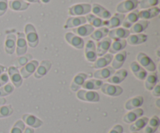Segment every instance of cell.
<instances>
[{
    "label": "cell",
    "mask_w": 160,
    "mask_h": 133,
    "mask_svg": "<svg viewBox=\"0 0 160 133\" xmlns=\"http://www.w3.org/2000/svg\"><path fill=\"white\" fill-rule=\"evenodd\" d=\"M115 72V69H112V67H106V68L100 69L95 71L93 76L95 79H100V80H102V79H107Z\"/></svg>",
    "instance_id": "obj_31"
},
{
    "label": "cell",
    "mask_w": 160,
    "mask_h": 133,
    "mask_svg": "<svg viewBox=\"0 0 160 133\" xmlns=\"http://www.w3.org/2000/svg\"><path fill=\"white\" fill-rule=\"evenodd\" d=\"M102 85L103 82L100 79H92L85 80V82L84 83L81 87H83L86 90H98L101 89Z\"/></svg>",
    "instance_id": "obj_35"
},
{
    "label": "cell",
    "mask_w": 160,
    "mask_h": 133,
    "mask_svg": "<svg viewBox=\"0 0 160 133\" xmlns=\"http://www.w3.org/2000/svg\"><path fill=\"white\" fill-rule=\"evenodd\" d=\"M33 56L31 55L28 54L26 55H22L20 56L18 59H17V60L14 62V67L16 68H22L23 66H24L28 62H29L30 61L32 60Z\"/></svg>",
    "instance_id": "obj_41"
},
{
    "label": "cell",
    "mask_w": 160,
    "mask_h": 133,
    "mask_svg": "<svg viewBox=\"0 0 160 133\" xmlns=\"http://www.w3.org/2000/svg\"><path fill=\"white\" fill-rule=\"evenodd\" d=\"M132 133H138V132H132Z\"/></svg>",
    "instance_id": "obj_56"
},
{
    "label": "cell",
    "mask_w": 160,
    "mask_h": 133,
    "mask_svg": "<svg viewBox=\"0 0 160 133\" xmlns=\"http://www.w3.org/2000/svg\"><path fill=\"white\" fill-rule=\"evenodd\" d=\"M131 34L129 30L123 27H117L109 31V37L112 40H120L125 39Z\"/></svg>",
    "instance_id": "obj_13"
},
{
    "label": "cell",
    "mask_w": 160,
    "mask_h": 133,
    "mask_svg": "<svg viewBox=\"0 0 160 133\" xmlns=\"http://www.w3.org/2000/svg\"><path fill=\"white\" fill-rule=\"evenodd\" d=\"M77 97L86 102H98L100 100L99 94L97 92L86 90H78Z\"/></svg>",
    "instance_id": "obj_5"
},
{
    "label": "cell",
    "mask_w": 160,
    "mask_h": 133,
    "mask_svg": "<svg viewBox=\"0 0 160 133\" xmlns=\"http://www.w3.org/2000/svg\"><path fill=\"white\" fill-rule=\"evenodd\" d=\"M16 51H17V56H22L26 54L28 51V43H27L26 37L23 33H17V44H16Z\"/></svg>",
    "instance_id": "obj_9"
},
{
    "label": "cell",
    "mask_w": 160,
    "mask_h": 133,
    "mask_svg": "<svg viewBox=\"0 0 160 133\" xmlns=\"http://www.w3.org/2000/svg\"><path fill=\"white\" fill-rule=\"evenodd\" d=\"M101 91L107 96L118 97L123 93V90L120 86L110 83H103L101 87Z\"/></svg>",
    "instance_id": "obj_6"
},
{
    "label": "cell",
    "mask_w": 160,
    "mask_h": 133,
    "mask_svg": "<svg viewBox=\"0 0 160 133\" xmlns=\"http://www.w3.org/2000/svg\"><path fill=\"white\" fill-rule=\"evenodd\" d=\"M109 29H108L106 26L100 27L97 29L96 31H93V33L90 35L91 38L94 40H96V41H99V40H101L104 37H106V36L109 34Z\"/></svg>",
    "instance_id": "obj_40"
},
{
    "label": "cell",
    "mask_w": 160,
    "mask_h": 133,
    "mask_svg": "<svg viewBox=\"0 0 160 133\" xmlns=\"http://www.w3.org/2000/svg\"><path fill=\"white\" fill-rule=\"evenodd\" d=\"M127 41L125 39H120V40H114L112 41L109 51V54H117L120 51H123L127 46Z\"/></svg>",
    "instance_id": "obj_33"
},
{
    "label": "cell",
    "mask_w": 160,
    "mask_h": 133,
    "mask_svg": "<svg viewBox=\"0 0 160 133\" xmlns=\"http://www.w3.org/2000/svg\"><path fill=\"white\" fill-rule=\"evenodd\" d=\"M9 78L7 73H3L2 74L0 75V87L7 83L9 82Z\"/></svg>",
    "instance_id": "obj_47"
},
{
    "label": "cell",
    "mask_w": 160,
    "mask_h": 133,
    "mask_svg": "<svg viewBox=\"0 0 160 133\" xmlns=\"http://www.w3.org/2000/svg\"><path fill=\"white\" fill-rule=\"evenodd\" d=\"M144 111L142 108H136L134 110H131L128 113L123 116V122L127 123V124H131L134 121H135L138 118H141L143 115Z\"/></svg>",
    "instance_id": "obj_22"
},
{
    "label": "cell",
    "mask_w": 160,
    "mask_h": 133,
    "mask_svg": "<svg viewBox=\"0 0 160 133\" xmlns=\"http://www.w3.org/2000/svg\"><path fill=\"white\" fill-rule=\"evenodd\" d=\"M14 91V86L12 83H7L4 86L0 87V97H4L11 94Z\"/></svg>",
    "instance_id": "obj_43"
},
{
    "label": "cell",
    "mask_w": 160,
    "mask_h": 133,
    "mask_svg": "<svg viewBox=\"0 0 160 133\" xmlns=\"http://www.w3.org/2000/svg\"><path fill=\"white\" fill-rule=\"evenodd\" d=\"M43 3H48L50 2V0H41Z\"/></svg>",
    "instance_id": "obj_55"
},
{
    "label": "cell",
    "mask_w": 160,
    "mask_h": 133,
    "mask_svg": "<svg viewBox=\"0 0 160 133\" xmlns=\"http://www.w3.org/2000/svg\"><path fill=\"white\" fill-rule=\"evenodd\" d=\"M145 88L147 90H150L151 91L156 85H157L158 83V75L157 73L152 72V73H149V74L147 75L146 78H145Z\"/></svg>",
    "instance_id": "obj_37"
},
{
    "label": "cell",
    "mask_w": 160,
    "mask_h": 133,
    "mask_svg": "<svg viewBox=\"0 0 160 133\" xmlns=\"http://www.w3.org/2000/svg\"><path fill=\"white\" fill-rule=\"evenodd\" d=\"M159 3V0H141L140 2H138V6L142 9H149L158 6Z\"/></svg>",
    "instance_id": "obj_42"
},
{
    "label": "cell",
    "mask_w": 160,
    "mask_h": 133,
    "mask_svg": "<svg viewBox=\"0 0 160 133\" xmlns=\"http://www.w3.org/2000/svg\"><path fill=\"white\" fill-rule=\"evenodd\" d=\"M112 59H113V55L112 54H106L103 56H101L100 58L97 59L94 62L93 67L95 69H102L107 67L109 64L112 62Z\"/></svg>",
    "instance_id": "obj_26"
},
{
    "label": "cell",
    "mask_w": 160,
    "mask_h": 133,
    "mask_svg": "<svg viewBox=\"0 0 160 133\" xmlns=\"http://www.w3.org/2000/svg\"><path fill=\"white\" fill-rule=\"evenodd\" d=\"M87 20L85 17H70L66 21L64 28L65 29H70V28H76L78 26L85 24Z\"/></svg>",
    "instance_id": "obj_23"
},
{
    "label": "cell",
    "mask_w": 160,
    "mask_h": 133,
    "mask_svg": "<svg viewBox=\"0 0 160 133\" xmlns=\"http://www.w3.org/2000/svg\"><path fill=\"white\" fill-rule=\"evenodd\" d=\"M128 75V73L126 69H120L117 72H115L110 77L108 78L107 81L110 84L117 85V84L121 83L126 79Z\"/></svg>",
    "instance_id": "obj_16"
},
{
    "label": "cell",
    "mask_w": 160,
    "mask_h": 133,
    "mask_svg": "<svg viewBox=\"0 0 160 133\" xmlns=\"http://www.w3.org/2000/svg\"><path fill=\"white\" fill-rule=\"evenodd\" d=\"M8 76H9V78H10L11 82L14 87L19 88L21 87L23 83V78L16 67L10 66L8 69Z\"/></svg>",
    "instance_id": "obj_11"
},
{
    "label": "cell",
    "mask_w": 160,
    "mask_h": 133,
    "mask_svg": "<svg viewBox=\"0 0 160 133\" xmlns=\"http://www.w3.org/2000/svg\"><path fill=\"white\" fill-rule=\"evenodd\" d=\"M38 65L39 62L37 60H31L29 62H28L24 66L20 69V73L21 75L22 78L23 79H28L29 76L34 74Z\"/></svg>",
    "instance_id": "obj_8"
},
{
    "label": "cell",
    "mask_w": 160,
    "mask_h": 133,
    "mask_svg": "<svg viewBox=\"0 0 160 133\" xmlns=\"http://www.w3.org/2000/svg\"><path fill=\"white\" fill-rule=\"evenodd\" d=\"M111 44H112V39L109 37H104L101 40L98 41L97 45H95L97 55L101 57L106 55L107 51H109Z\"/></svg>",
    "instance_id": "obj_12"
},
{
    "label": "cell",
    "mask_w": 160,
    "mask_h": 133,
    "mask_svg": "<svg viewBox=\"0 0 160 133\" xmlns=\"http://www.w3.org/2000/svg\"><path fill=\"white\" fill-rule=\"evenodd\" d=\"M84 55H85L86 59L89 62H94L98 59L96 47H95V44L93 40H89L87 41L85 50H84Z\"/></svg>",
    "instance_id": "obj_10"
},
{
    "label": "cell",
    "mask_w": 160,
    "mask_h": 133,
    "mask_svg": "<svg viewBox=\"0 0 160 133\" xmlns=\"http://www.w3.org/2000/svg\"><path fill=\"white\" fill-rule=\"evenodd\" d=\"M144 98L142 96H136L131 98L125 103V109L128 111L134 110V109L139 108L143 104Z\"/></svg>",
    "instance_id": "obj_30"
},
{
    "label": "cell",
    "mask_w": 160,
    "mask_h": 133,
    "mask_svg": "<svg viewBox=\"0 0 160 133\" xmlns=\"http://www.w3.org/2000/svg\"><path fill=\"white\" fill-rule=\"evenodd\" d=\"M152 91V94L153 95L154 97H160V85L159 84H157L152 90H151Z\"/></svg>",
    "instance_id": "obj_49"
},
{
    "label": "cell",
    "mask_w": 160,
    "mask_h": 133,
    "mask_svg": "<svg viewBox=\"0 0 160 133\" xmlns=\"http://www.w3.org/2000/svg\"><path fill=\"white\" fill-rule=\"evenodd\" d=\"M17 37L13 34H9L6 36L5 41V51L7 54L12 55L16 51Z\"/></svg>",
    "instance_id": "obj_27"
},
{
    "label": "cell",
    "mask_w": 160,
    "mask_h": 133,
    "mask_svg": "<svg viewBox=\"0 0 160 133\" xmlns=\"http://www.w3.org/2000/svg\"><path fill=\"white\" fill-rule=\"evenodd\" d=\"M137 62L142 67L145 69L146 71L152 73L155 72L156 69V64L153 62L151 58L147 55L145 53L140 52L137 55Z\"/></svg>",
    "instance_id": "obj_3"
},
{
    "label": "cell",
    "mask_w": 160,
    "mask_h": 133,
    "mask_svg": "<svg viewBox=\"0 0 160 133\" xmlns=\"http://www.w3.org/2000/svg\"><path fill=\"white\" fill-rule=\"evenodd\" d=\"M139 11L138 9L132 11V12H130L127 17H125L124 20H123V23H122V26L125 29H128V28H131L134 23L137 21H138L139 17H138Z\"/></svg>",
    "instance_id": "obj_25"
},
{
    "label": "cell",
    "mask_w": 160,
    "mask_h": 133,
    "mask_svg": "<svg viewBox=\"0 0 160 133\" xmlns=\"http://www.w3.org/2000/svg\"><path fill=\"white\" fill-rule=\"evenodd\" d=\"M23 1H24V2H32V3H35V2H37V3H39L40 2V0H23Z\"/></svg>",
    "instance_id": "obj_52"
},
{
    "label": "cell",
    "mask_w": 160,
    "mask_h": 133,
    "mask_svg": "<svg viewBox=\"0 0 160 133\" xmlns=\"http://www.w3.org/2000/svg\"><path fill=\"white\" fill-rule=\"evenodd\" d=\"M52 67V62L49 60L42 61L40 65H38L34 73V76L36 79H41L45 76L49 72Z\"/></svg>",
    "instance_id": "obj_15"
},
{
    "label": "cell",
    "mask_w": 160,
    "mask_h": 133,
    "mask_svg": "<svg viewBox=\"0 0 160 133\" xmlns=\"http://www.w3.org/2000/svg\"><path fill=\"white\" fill-rule=\"evenodd\" d=\"M130 68H131V70L133 73V74L134 75V76L138 79H139V80H145L147 75H148V73L137 62H135V61L131 62V63L130 64Z\"/></svg>",
    "instance_id": "obj_17"
},
{
    "label": "cell",
    "mask_w": 160,
    "mask_h": 133,
    "mask_svg": "<svg viewBox=\"0 0 160 133\" xmlns=\"http://www.w3.org/2000/svg\"><path fill=\"white\" fill-rule=\"evenodd\" d=\"M6 103V100L4 97H0V106L4 105Z\"/></svg>",
    "instance_id": "obj_51"
},
{
    "label": "cell",
    "mask_w": 160,
    "mask_h": 133,
    "mask_svg": "<svg viewBox=\"0 0 160 133\" xmlns=\"http://www.w3.org/2000/svg\"><path fill=\"white\" fill-rule=\"evenodd\" d=\"M9 6L13 11H23L28 9L30 4L23 0H11L9 2Z\"/></svg>",
    "instance_id": "obj_38"
},
{
    "label": "cell",
    "mask_w": 160,
    "mask_h": 133,
    "mask_svg": "<svg viewBox=\"0 0 160 133\" xmlns=\"http://www.w3.org/2000/svg\"><path fill=\"white\" fill-rule=\"evenodd\" d=\"M148 121V118L147 117H141V118H138L135 121L131 123V126H130V131L132 132H138L146 126Z\"/></svg>",
    "instance_id": "obj_34"
},
{
    "label": "cell",
    "mask_w": 160,
    "mask_h": 133,
    "mask_svg": "<svg viewBox=\"0 0 160 133\" xmlns=\"http://www.w3.org/2000/svg\"><path fill=\"white\" fill-rule=\"evenodd\" d=\"M148 25H149V21L148 20H141L136 22L131 28H130L129 31L131 34H142L143 31L148 28Z\"/></svg>",
    "instance_id": "obj_32"
},
{
    "label": "cell",
    "mask_w": 160,
    "mask_h": 133,
    "mask_svg": "<svg viewBox=\"0 0 160 133\" xmlns=\"http://www.w3.org/2000/svg\"><path fill=\"white\" fill-rule=\"evenodd\" d=\"M5 69H6V68H5V66H3V65H0V75L2 74V73H4Z\"/></svg>",
    "instance_id": "obj_53"
},
{
    "label": "cell",
    "mask_w": 160,
    "mask_h": 133,
    "mask_svg": "<svg viewBox=\"0 0 160 133\" xmlns=\"http://www.w3.org/2000/svg\"><path fill=\"white\" fill-rule=\"evenodd\" d=\"M88 75L86 74V73H78L73 79L71 85H70V89H71L72 91L76 92L79 90V89L82 87V85L85 82L86 79H88Z\"/></svg>",
    "instance_id": "obj_19"
},
{
    "label": "cell",
    "mask_w": 160,
    "mask_h": 133,
    "mask_svg": "<svg viewBox=\"0 0 160 133\" xmlns=\"http://www.w3.org/2000/svg\"><path fill=\"white\" fill-rule=\"evenodd\" d=\"M13 113V109L11 105L0 106V118H7Z\"/></svg>",
    "instance_id": "obj_44"
},
{
    "label": "cell",
    "mask_w": 160,
    "mask_h": 133,
    "mask_svg": "<svg viewBox=\"0 0 160 133\" xmlns=\"http://www.w3.org/2000/svg\"><path fill=\"white\" fill-rule=\"evenodd\" d=\"M160 124L159 117L154 115L150 119H148V124L145 129V133H155L157 131Z\"/></svg>",
    "instance_id": "obj_36"
},
{
    "label": "cell",
    "mask_w": 160,
    "mask_h": 133,
    "mask_svg": "<svg viewBox=\"0 0 160 133\" xmlns=\"http://www.w3.org/2000/svg\"><path fill=\"white\" fill-rule=\"evenodd\" d=\"M95 31V27L90 24H83L76 28H73V33L79 37H87L91 35Z\"/></svg>",
    "instance_id": "obj_28"
},
{
    "label": "cell",
    "mask_w": 160,
    "mask_h": 133,
    "mask_svg": "<svg viewBox=\"0 0 160 133\" xmlns=\"http://www.w3.org/2000/svg\"><path fill=\"white\" fill-rule=\"evenodd\" d=\"M86 20L92 25L93 27H102L106 26V20H103L102 19H100L97 17L96 16L93 14H87L85 17Z\"/></svg>",
    "instance_id": "obj_39"
},
{
    "label": "cell",
    "mask_w": 160,
    "mask_h": 133,
    "mask_svg": "<svg viewBox=\"0 0 160 133\" xmlns=\"http://www.w3.org/2000/svg\"><path fill=\"white\" fill-rule=\"evenodd\" d=\"M25 37H26L27 43L31 48H36L38 45L39 39L37 31L35 27L31 23H28L24 27Z\"/></svg>",
    "instance_id": "obj_1"
},
{
    "label": "cell",
    "mask_w": 160,
    "mask_h": 133,
    "mask_svg": "<svg viewBox=\"0 0 160 133\" xmlns=\"http://www.w3.org/2000/svg\"><path fill=\"white\" fill-rule=\"evenodd\" d=\"M138 0H124L117 5V12L121 14L132 12L138 6Z\"/></svg>",
    "instance_id": "obj_4"
},
{
    "label": "cell",
    "mask_w": 160,
    "mask_h": 133,
    "mask_svg": "<svg viewBox=\"0 0 160 133\" xmlns=\"http://www.w3.org/2000/svg\"><path fill=\"white\" fill-rule=\"evenodd\" d=\"M93 13V15L96 16L97 17L100 19H104V20H107L112 17V14L109 12V10L104 8L103 6H102L99 4H95L92 5V10H91Z\"/></svg>",
    "instance_id": "obj_14"
},
{
    "label": "cell",
    "mask_w": 160,
    "mask_h": 133,
    "mask_svg": "<svg viewBox=\"0 0 160 133\" xmlns=\"http://www.w3.org/2000/svg\"><path fill=\"white\" fill-rule=\"evenodd\" d=\"M22 120L24 124H27L29 127L34 128V129H38L43 125V121L42 120H40L34 115H29V114L23 115L22 116Z\"/></svg>",
    "instance_id": "obj_20"
},
{
    "label": "cell",
    "mask_w": 160,
    "mask_h": 133,
    "mask_svg": "<svg viewBox=\"0 0 160 133\" xmlns=\"http://www.w3.org/2000/svg\"><path fill=\"white\" fill-rule=\"evenodd\" d=\"M127 55H128V54H127L126 51H121L120 52L117 53L116 55L113 57V59H112V66L111 67L115 70L120 69L124 64L125 61H126Z\"/></svg>",
    "instance_id": "obj_24"
},
{
    "label": "cell",
    "mask_w": 160,
    "mask_h": 133,
    "mask_svg": "<svg viewBox=\"0 0 160 133\" xmlns=\"http://www.w3.org/2000/svg\"><path fill=\"white\" fill-rule=\"evenodd\" d=\"M160 12V9L157 6L149 8V9H142V11H139L138 17L141 20H148L149 19H152L154 17H157Z\"/></svg>",
    "instance_id": "obj_21"
},
{
    "label": "cell",
    "mask_w": 160,
    "mask_h": 133,
    "mask_svg": "<svg viewBox=\"0 0 160 133\" xmlns=\"http://www.w3.org/2000/svg\"><path fill=\"white\" fill-rule=\"evenodd\" d=\"M65 40L77 49H82L84 46V39L72 32H68L65 34Z\"/></svg>",
    "instance_id": "obj_7"
},
{
    "label": "cell",
    "mask_w": 160,
    "mask_h": 133,
    "mask_svg": "<svg viewBox=\"0 0 160 133\" xmlns=\"http://www.w3.org/2000/svg\"><path fill=\"white\" fill-rule=\"evenodd\" d=\"M23 133H34V129H31V128H25L24 131H23Z\"/></svg>",
    "instance_id": "obj_50"
},
{
    "label": "cell",
    "mask_w": 160,
    "mask_h": 133,
    "mask_svg": "<svg viewBox=\"0 0 160 133\" xmlns=\"http://www.w3.org/2000/svg\"><path fill=\"white\" fill-rule=\"evenodd\" d=\"M159 102H160V100L159 99H157V101H156V105H157V107H160V105H159Z\"/></svg>",
    "instance_id": "obj_54"
},
{
    "label": "cell",
    "mask_w": 160,
    "mask_h": 133,
    "mask_svg": "<svg viewBox=\"0 0 160 133\" xmlns=\"http://www.w3.org/2000/svg\"><path fill=\"white\" fill-rule=\"evenodd\" d=\"M125 14L121 13H115L112 17H111L109 20H106V26L108 29H114V28H117L122 25L123 20L125 18Z\"/></svg>",
    "instance_id": "obj_18"
},
{
    "label": "cell",
    "mask_w": 160,
    "mask_h": 133,
    "mask_svg": "<svg viewBox=\"0 0 160 133\" xmlns=\"http://www.w3.org/2000/svg\"><path fill=\"white\" fill-rule=\"evenodd\" d=\"M148 40V36L144 34H130L127 37V43L129 44L130 45H138L141 44L145 43Z\"/></svg>",
    "instance_id": "obj_29"
},
{
    "label": "cell",
    "mask_w": 160,
    "mask_h": 133,
    "mask_svg": "<svg viewBox=\"0 0 160 133\" xmlns=\"http://www.w3.org/2000/svg\"><path fill=\"white\" fill-rule=\"evenodd\" d=\"M8 9V1L7 0H0V17L6 13Z\"/></svg>",
    "instance_id": "obj_46"
},
{
    "label": "cell",
    "mask_w": 160,
    "mask_h": 133,
    "mask_svg": "<svg viewBox=\"0 0 160 133\" xmlns=\"http://www.w3.org/2000/svg\"><path fill=\"white\" fill-rule=\"evenodd\" d=\"M92 10V6L88 3H80L70 6L68 9V13L73 17H83L87 15Z\"/></svg>",
    "instance_id": "obj_2"
},
{
    "label": "cell",
    "mask_w": 160,
    "mask_h": 133,
    "mask_svg": "<svg viewBox=\"0 0 160 133\" xmlns=\"http://www.w3.org/2000/svg\"><path fill=\"white\" fill-rule=\"evenodd\" d=\"M123 126L120 125H116L112 128L109 133H123Z\"/></svg>",
    "instance_id": "obj_48"
},
{
    "label": "cell",
    "mask_w": 160,
    "mask_h": 133,
    "mask_svg": "<svg viewBox=\"0 0 160 133\" xmlns=\"http://www.w3.org/2000/svg\"><path fill=\"white\" fill-rule=\"evenodd\" d=\"M25 129V124L21 120H18L16 121L15 124L12 126L10 133H23Z\"/></svg>",
    "instance_id": "obj_45"
}]
</instances>
